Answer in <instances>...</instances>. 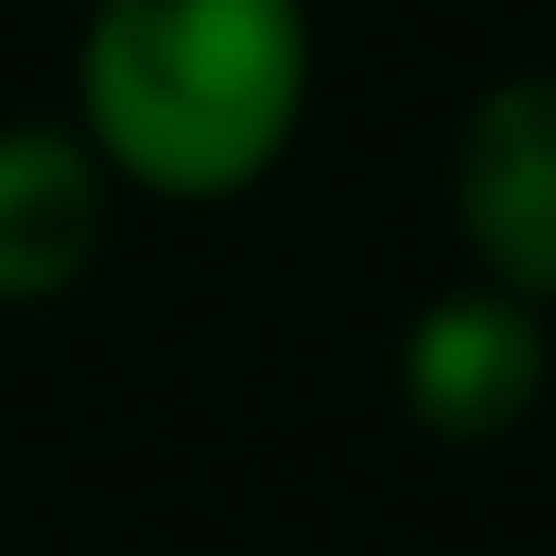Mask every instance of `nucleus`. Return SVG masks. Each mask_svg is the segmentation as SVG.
Returning <instances> with one entry per match:
<instances>
[{
  "mask_svg": "<svg viewBox=\"0 0 556 556\" xmlns=\"http://www.w3.org/2000/svg\"><path fill=\"white\" fill-rule=\"evenodd\" d=\"M443 197L484 289L556 309V73H495L464 103Z\"/></svg>",
  "mask_w": 556,
  "mask_h": 556,
  "instance_id": "2",
  "label": "nucleus"
},
{
  "mask_svg": "<svg viewBox=\"0 0 556 556\" xmlns=\"http://www.w3.org/2000/svg\"><path fill=\"white\" fill-rule=\"evenodd\" d=\"M114 238V176L73 124H0V309H52Z\"/></svg>",
  "mask_w": 556,
  "mask_h": 556,
  "instance_id": "4",
  "label": "nucleus"
},
{
  "mask_svg": "<svg viewBox=\"0 0 556 556\" xmlns=\"http://www.w3.org/2000/svg\"><path fill=\"white\" fill-rule=\"evenodd\" d=\"M392 392H402V413L433 443H454V454L526 433L536 402H546V309L484 289V278L422 299V309L402 319Z\"/></svg>",
  "mask_w": 556,
  "mask_h": 556,
  "instance_id": "3",
  "label": "nucleus"
},
{
  "mask_svg": "<svg viewBox=\"0 0 556 556\" xmlns=\"http://www.w3.org/2000/svg\"><path fill=\"white\" fill-rule=\"evenodd\" d=\"M319 83L309 0H93L73 41V135L165 206L278 176Z\"/></svg>",
  "mask_w": 556,
  "mask_h": 556,
  "instance_id": "1",
  "label": "nucleus"
}]
</instances>
